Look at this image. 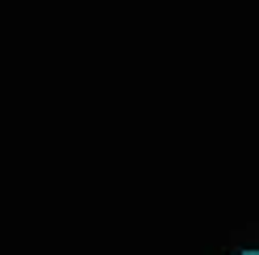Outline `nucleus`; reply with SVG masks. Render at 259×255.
I'll use <instances>...</instances> for the list:
<instances>
[{
    "label": "nucleus",
    "instance_id": "f257e3e1",
    "mask_svg": "<svg viewBox=\"0 0 259 255\" xmlns=\"http://www.w3.org/2000/svg\"><path fill=\"white\" fill-rule=\"evenodd\" d=\"M242 255H259V251H242Z\"/></svg>",
    "mask_w": 259,
    "mask_h": 255
}]
</instances>
